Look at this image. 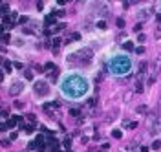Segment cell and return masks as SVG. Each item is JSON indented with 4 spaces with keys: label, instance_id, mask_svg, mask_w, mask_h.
I'll use <instances>...</instances> for the list:
<instances>
[{
    "label": "cell",
    "instance_id": "3",
    "mask_svg": "<svg viewBox=\"0 0 161 152\" xmlns=\"http://www.w3.org/2000/svg\"><path fill=\"white\" fill-rule=\"evenodd\" d=\"M33 94H35V97H46L50 94V84L46 81H35L33 82Z\"/></svg>",
    "mask_w": 161,
    "mask_h": 152
},
{
    "label": "cell",
    "instance_id": "17",
    "mask_svg": "<svg viewBox=\"0 0 161 152\" xmlns=\"http://www.w3.org/2000/svg\"><path fill=\"white\" fill-rule=\"evenodd\" d=\"M64 147H66V148H70V147H72V139H70V138H66V139H64Z\"/></svg>",
    "mask_w": 161,
    "mask_h": 152
},
{
    "label": "cell",
    "instance_id": "24",
    "mask_svg": "<svg viewBox=\"0 0 161 152\" xmlns=\"http://www.w3.org/2000/svg\"><path fill=\"white\" fill-rule=\"evenodd\" d=\"M137 40H139V42H145V35H143V33H139V37H137Z\"/></svg>",
    "mask_w": 161,
    "mask_h": 152
},
{
    "label": "cell",
    "instance_id": "8",
    "mask_svg": "<svg viewBox=\"0 0 161 152\" xmlns=\"http://www.w3.org/2000/svg\"><path fill=\"white\" fill-rule=\"evenodd\" d=\"M64 28H66V24H59V26H55V28L51 29V33H59V31H62Z\"/></svg>",
    "mask_w": 161,
    "mask_h": 152
},
{
    "label": "cell",
    "instance_id": "23",
    "mask_svg": "<svg viewBox=\"0 0 161 152\" xmlns=\"http://www.w3.org/2000/svg\"><path fill=\"white\" fill-rule=\"evenodd\" d=\"M143 51H145V48H143V46H139V48H135V53H139V55H141Z\"/></svg>",
    "mask_w": 161,
    "mask_h": 152
},
{
    "label": "cell",
    "instance_id": "10",
    "mask_svg": "<svg viewBox=\"0 0 161 152\" xmlns=\"http://www.w3.org/2000/svg\"><path fill=\"white\" fill-rule=\"evenodd\" d=\"M24 79H28V81H33V73L29 72V70H24Z\"/></svg>",
    "mask_w": 161,
    "mask_h": 152
},
{
    "label": "cell",
    "instance_id": "14",
    "mask_svg": "<svg viewBox=\"0 0 161 152\" xmlns=\"http://www.w3.org/2000/svg\"><path fill=\"white\" fill-rule=\"evenodd\" d=\"M4 68H6V72H11V62L9 60H4Z\"/></svg>",
    "mask_w": 161,
    "mask_h": 152
},
{
    "label": "cell",
    "instance_id": "5",
    "mask_svg": "<svg viewBox=\"0 0 161 152\" xmlns=\"http://www.w3.org/2000/svg\"><path fill=\"white\" fill-rule=\"evenodd\" d=\"M123 50L132 51V50H134V42H132V40H125V42H123Z\"/></svg>",
    "mask_w": 161,
    "mask_h": 152
},
{
    "label": "cell",
    "instance_id": "25",
    "mask_svg": "<svg viewBox=\"0 0 161 152\" xmlns=\"http://www.w3.org/2000/svg\"><path fill=\"white\" fill-rule=\"evenodd\" d=\"M72 39H73V40H79V39H81V35H79V33H73Z\"/></svg>",
    "mask_w": 161,
    "mask_h": 152
},
{
    "label": "cell",
    "instance_id": "2",
    "mask_svg": "<svg viewBox=\"0 0 161 152\" xmlns=\"http://www.w3.org/2000/svg\"><path fill=\"white\" fill-rule=\"evenodd\" d=\"M132 68H134V60L126 53H116L108 59V72L113 77H125L132 72Z\"/></svg>",
    "mask_w": 161,
    "mask_h": 152
},
{
    "label": "cell",
    "instance_id": "22",
    "mask_svg": "<svg viewBox=\"0 0 161 152\" xmlns=\"http://www.w3.org/2000/svg\"><path fill=\"white\" fill-rule=\"evenodd\" d=\"M117 26L123 28V26H125V20H123V18H117Z\"/></svg>",
    "mask_w": 161,
    "mask_h": 152
},
{
    "label": "cell",
    "instance_id": "19",
    "mask_svg": "<svg viewBox=\"0 0 161 152\" xmlns=\"http://www.w3.org/2000/svg\"><path fill=\"white\" fill-rule=\"evenodd\" d=\"M24 130H26L28 134H31V132H33V125H26V128H24Z\"/></svg>",
    "mask_w": 161,
    "mask_h": 152
},
{
    "label": "cell",
    "instance_id": "9",
    "mask_svg": "<svg viewBox=\"0 0 161 152\" xmlns=\"http://www.w3.org/2000/svg\"><path fill=\"white\" fill-rule=\"evenodd\" d=\"M112 136H113V138H116V139H119L121 136H123V132L119 130V128H113V130H112Z\"/></svg>",
    "mask_w": 161,
    "mask_h": 152
},
{
    "label": "cell",
    "instance_id": "16",
    "mask_svg": "<svg viewBox=\"0 0 161 152\" xmlns=\"http://www.w3.org/2000/svg\"><path fill=\"white\" fill-rule=\"evenodd\" d=\"M28 119H29V123H31V125H35V114H29V116H28Z\"/></svg>",
    "mask_w": 161,
    "mask_h": 152
},
{
    "label": "cell",
    "instance_id": "13",
    "mask_svg": "<svg viewBox=\"0 0 161 152\" xmlns=\"http://www.w3.org/2000/svg\"><path fill=\"white\" fill-rule=\"evenodd\" d=\"M135 92H137V94H141V92H143V82H141V81L135 84Z\"/></svg>",
    "mask_w": 161,
    "mask_h": 152
},
{
    "label": "cell",
    "instance_id": "11",
    "mask_svg": "<svg viewBox=\"0 0 161 152\" xmlns=\"http://www.w3.org/2000/svg\"><path fill=\"white\" fill-rule=\"evenodd\" d=\"M152 148H154V150H159V148H161V139H156L154 143H152Z\"/></svg>",
    "mask_w": 161,
    "mask_h": 152
},
{
    "label": "cell",
    "instance_id": "1",
    "mask_svg": "<svg viewBox=\"0 0 161 152\" xmlns=\"http://www.w3.org/2000/svg\"><path fill=\"white\" fill-rule=\"evenodd\" d=\"M59 92L64 99L82 101L91 92V82L82 72L72 70V72H66L59 79Z\"/></svg>",
    "mask_w": 161,
    "mask_h": 152
},
{
    "label": "cell",
    "instance_id": "4",
    "mask_svg": "<svg viewBox=\"0 0 161 152\" xmlns=\"http://www.w3.org/2000/svg\"><path fill=\"white\" fill-rule=\"evenodd\" d=\"M22 90H24V81H17V79H15L11 82V86H9V94L11 95H18Z\"/></svg>",
    "mask_w": 161,
    "mask_h": 152
},
{
    "label": "cell",
    "instance_id": "6",
    "mask_svg": "<svg viewBox=\"0 0 161 152\" xmlns=\"http://www.w3.org/2000/svg\"><path fill=\"white\" fill-rule=\"evenodd\" d=\"M57 18H55V13H50L48 17H46V24H53Z\"/></svg>",
    "mask_w": 161,
    "mask_h": 152
},
{
    "label": "cell",
    "instance_id": "18",
    "mask_svg": "<svg viewBox=\"0 0 161 152\" xmlns=\"http://www.w3.org/2000/svg\"><path fill=\"white\" fill-rule=\"evenodd\" d=\"M2 42H4V44L9 42V35H7V33H4V35H2Z\"/></svg>",
    "mask_w": 161,
    "mask_h": 152
},
{
    "label": "cell",
    "instance_id": "15",
    "mask_svg": "<svg viewBox=\"0 0 161 152\" xmlns=\"http://www.w3.org/2000/svg\"><path fill=\"white\" fill-rule=\"evenodd\" d=\"M37 147H39V145H37V141H31V143L28 145V148H29V150H35Z\"/></svg>",
    "mask_w": 161,
    "mask_h": 152
},
{
    "label": "cell",
    "instance_id": "7",
    "mask_svg": "<svg viewBox=\"0 0 161 152\" xmlns=\"http://www.w3.org/2000/svg\"><path fill=\"white\" fill-rule=\"evenodd\" d=\"M57 77H59V70H53V72L50 73V81H53V82H57Z\"/></svg>",
    "mask_w": 161,
    "mask_h": 152
},
{
    "label": "cell",
    "instance_id": "20",
    "mask_svg": "<svg viewBox=\"0 0 161 152\" xmlns=\"http://www.w3.org/2000/svg\"><path fill=\"white\" fill-rule=\"evenodd\" d=\"M18 22H20V24H26V22H28V17H26V15H22Z\"/></svg>",
    "mask_w": 161,
    "mask_h": 152
},
{
    "label": "cell",
    "instance_id": "28",
    "mask_svg": "<svg viewBox=\"0 0 161 152\" xmlns=\"http://www.w3.org/2000/svg\"><path fill=\"white\" fill-rule=\"evenodd\" d=\"M59 152H62V150H59Z\"/></svg>",
    "mask_w": 161,
    "mask_h": 152
},
{
    "label": "cell",
    "instance_id": "12",
    "mask_svg": "<svg viewBox=\"0 0 161 152\" xmlns=\"http://www.w3.org/2000/svg\"><path fill=\"white\" fill-rule=\"evenodd\" d=\"M44 70H48V72H53V70H55V64H53V62H46Z\"/></svg>",
    "mask_w": 161,
    "mask_h": 152
},
{
    "label": "cell",
    "instance_id": "27",
    "mask_svg": "<svg viewBox=\"0 0 161 152\" xmlns=\"http://www.w3.org/2000/svg\"><path fill=\"white\" fill-rule=\"evenodd\" d=\"M141 152H148V147H141Z\"/></svg>",
    "mask_w": 161,
    "mask_h": 152
},
{
    "label": "cell",
    "instance_id": "21",
    "mask_svg": "<svg viewBox=\"0 0 161 152\" xmlns=\"http://www.w3.org/2000/svg\"><path fill=\"white\" fill-rule=\"evenodd\" d=\"M70 116H79V110L77 108H72L70 110Z\"/></svg>",
    "mask_w": 161,
    "mask_h": 152
},
{
    "label": "cell",
    "instance_id": "26",
    "mask_svg": "<svg viewBox=\"0 0 161 152\" xmlns=\"http://www.w3.org/2000/svg\"><path fill=\"white\" fill-rule=\"evenodd\" d=\"M7 9H9V7H7V4H2V11L7 13Z\"/></svg>",
    "mask_w": 161,
    "mask_h": 152
}]
</instances>
